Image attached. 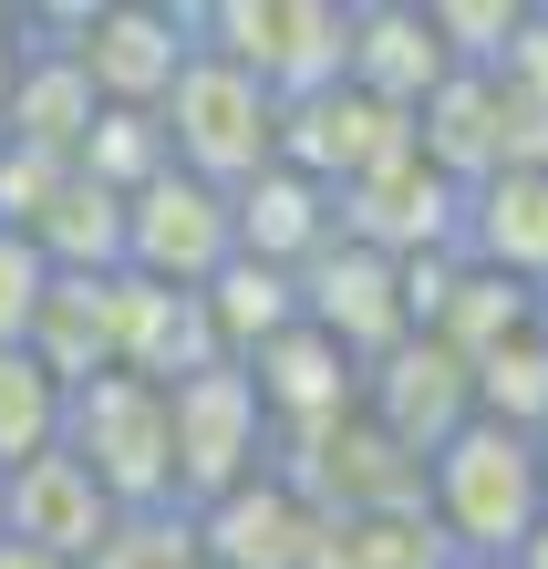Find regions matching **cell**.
<instances>
[{
  "label": "cell",
  "instance_id": "obj_24",
  "mask_svg": "<svg viewBox=\"0 0 548 569\" xmlns=\"http://www.w3.org/2000/svg\"><path fill=\"white\" fill-rule=\"evenodd\" d=\"M518 11L528 0H425V31L456 73H497V52L518 42Z\"/></svg>",
  "mask_w": 548,
  "mask_h": 569
},
{
  "label": "cell",
  "instance_id": "obj_14",
  "mask_svg": "<svg viewBox=\"0 0 548 569\" xmlns=\"http://www.w3.org/2000/svg\"><path fill=\"white\" fill-rule=\"evenodd\" d=\"M362 415L393 435V446H415V456H435L445 435H456L476 405H466V362L435 342V331H403V342L383 352V362H362Z\"/></svg>",
  "mask_w": 548,
  "mask_h": 569
},
{
  "label": "cell",
  "instance_id": "obj_1",
  "mask_svg": "<svg viewBox=\"0 0 548 569\" xmlns=\"http://www.w3.org/2000/svg\"><path fill=\"white\" fill-rule=\"evenodd\" d=\"M425 518H435L445 559L507 569V549L548 518V497H538V435H507L487 415H466L425 456Z\"/></svg>",
  "mask_w": 548,
  "mask_h": 569
},
{
  "label": "cell",
  "instance_id": "obj_5",
  "mask_svg": "<svg viewBox=\"0 0 548 569\" xmlns=\"http://www.w3.org/2000/svg\"><path fill=\"white\" fill-rule=\"evenodd\" d=\"M166 466H177V508H208V497L249 487L269 466V425H259V393L238 362L166 383Z\"/></svg>",
  "mask_w": 548,
  "mask_h": 569
},
{
  "label": "cell",
  "instance_id": "obj_6",
  "mask_svg": "<svg viewBox=\"0 0 548 569\" xmlns=\"http://www.w3.org/2000/svg\"><path fill=\"white\" fill-rule=\"evenodd\" d=\"M73 73L93 83V104H114V114H156L166 104V83L187 73V52H197V11H156V0H83V21H73Z\"/></svg>",
  "mask_w": 548,
  "mask_h": 569
},
{
  "label": "cell",
  "instance_id": "obj_7",
  "mask_svg": "<svg viewBox=\"0 0 548 569\" xmlns=\"http://www.w3.org/2000/svg\"><path fill=\"white\" fill-rule=\"evenodd\" d=\"M238 259V228H228V187L166 166L124 197V280H156V290H208Z\"/></svg>",
  "mask_w": 548,
  "mask_h": 569
},
{
  "label": "cell",
  "instance_id": "obj_21",
  "mask_svg": "<svg viewBox=\"0 0 548 569\" xmlns=\"http://www.w3.org/2000/svg\"><path fill=\"white\" fill-rule=\"evenodd\" d=\"M197 311H208V331H218V362H249L259 342H280V331L300 321V290H290V270L228 259V270L197 290Z\"/></svg>",
  "mask_w": 548,
  "mask_h": 569
},
{
  "label": "cell",
  "instance_id": "obj_10",
  "mask_svg": "<svg viewBox=\"0 0 548 569\" xmlns=\"http://www.w3.org/2000/svg\"><path fill=\"white\" fill-rule=\"evenodd\" d=\"M403 146H415V114H393V104H372V93L352 83H321V93H300V104H280V166H300L311 187H362L372 166H393Z\"/></svg>",
  "mask_w": 548,
  "mask_h": 569
},
{
  "label": "cell",
  "instance_id": "obj_27",
  "mask_svg": "<svg viewBox=\"0 0 548 569\" xmlns=\"http://www.w3.org/2000/svg\"><path fill=\"white\" fill-rule=\"evenodd\" d=\"M497 83H507V104L548 114V0H528V11H518V42L497 52Z\"/></svg>",
  "mask_w": 548,
  "mask_h": 569
},
{
  "label": "cell",
  "instance_id": "obj_3",
  "mask_svg": "<svg viewBox=\"0 0 548 569\" xmlns=\"http://www.w3.org/2000/svg\"><path fill=\"white\" fill-rule=\"evenodd\" d=\"M166 156L187 166V177H208V187H249L269 156H280V104H269V83H249L238 62L218 52H187V73L166 83Z\"/></svg>",
  "mask_w": 548,
  "mask_h": 569
},
{
  "label": "cell",
  "instance_id": "obj_22",
  "mask_svg": "<svg viewBox=\"0 0 548 569\" xmlns=\"http://www.w3.org/2000/svg\"><path fill=\"white\" fill-rule=\"evenodd\" d=\"M62 446V383L31 362L21 342H0V477Z\"/></svg>",
  "mask_w": 548,
  "mask_h": 569
},
{
  "label": "cell",
  "instance_id": "obj_11",
  "mask_svg": "<svg viewBox=\"0 0 548 569\" xmlns=\"http://www.w3.org/2000/svg\"><path fill=\"white\" fill-rule=\"evenodd\" d=\"M331 218H341V239H362V249H383V259H435V249H456L466 187H456V177H435V166L403 146L393 166H372L362 187H341V197H331Z\"/></svg>",
  "mask_w": 548,
  "mask_h": 569
},
{
  "label": "cell",
  "instance_id": "obj_25",
  "mask_svg": "<svg viewBox=\"0 0 548 569\" xmlns=\"http://www.w3.org/2000/svg\"><path fill=\"white\" fill-rule=\"evenodd\" d=\"M83 569H208V559H197L187 508H124V518L104 528V549H93Z\"/></svg>",
  "mask_w": 548,
  "mask_h": 569
},
{
  "label": "cell",
  "instance_id": "obj_13",
  "mask_svg": "<svg viewBox=\"0 0 548 569\" xmlns=\"http://www.w3.org/2000/svg\"><path fill=\"white\" fill-rule=\"evenodd\" d=\"M114 518H124V508H114V497L93 487L62 446L0 477V539L42 549V559H62V569H83L93 549H104V528H114Z\"/></svg>",
  "mask_w": 548,
  "mask_h": 569
},
{
  "label": "cell",
  "instance_id": "obj_2",
  "mask_svg": "<svg viewBox=\"0 0 548 569\" xmlns=\"http://www.w3.org/2000/svg\"><path fill=\"white\" fill-rule=\"evenodd\" d=\"M62 456L83 466L114 508H177V466H166V383L93 373L62 393Z\"/></svg>",
  "mask_w": 548,
  "mask_h": 569
},
{
  "label": "cell",
  "instance_id": "obj_17",
  "mask_svg": "<svg viewBox=\"0 0 548 569\" xmlns=\"http://www.w3.org/2000/svg\"><path fill=\"white\" fill-rule=\"evenodd\" d=\"M228 228H238V259H259V270H300V259H321L341 239L331 218V187H311L300 166L269 156L249 187H228Z\"/></svg>",
  "mask_w": 548,
  "mask_h": 569
},
{
  "label": "cell",
  "instance_id": "obj_31",
  "mask_svg": "<svg viewBox=\"0 0 548 569\" xmlns=\"http://www.w3.org/2000/svg\"><path fill=\"white\" fill-rule=\"evenodd\" d=\"M538 497H548V435H538Z\"/></svg>",
  "mask_w": 548,
  "mask_h": 569
},
{
  "label": "cell",
  "instance_id": "obj_30",
  "mask_svg": "<svg viewBox=\"0 0 548 569\" xmlns=\"http://www.w3.org/2000/svg\"><path fill=\"white\" fill-rule=\"evenodd\" d=\"M0 569H62V559H42V549H21V539H0Z\"/></svg>",
  "mask_w": 548,
  "mask_h": 569
},
{
  "label": "cell",
  "instance_id": "obj_8",
  "mask_svg": "<svg viewBox=\"0 0 548 569\" xmlns=\"http://www.w3.org/2000/svg\"><path fill=\"white\" fill-rule=\"evenodd\" d=\"M290 290H300V321H311L331 352H352V373L383 362L403 331H415V321H403V270L383 249H362V239H331L321 259H300Z\"/></svg>",
  "mask_w": 548,
  "mask_h": 569
},
{
  "label": "cell",
  "instance_id": "obj_32",
  "mask_svg": "<svg viewBox=\"0 0 548 569\" xmlns=\"http://www.w3.org/2000/svg\"><path fill=\"white\" fill-rule=\"evenodd\" d=\"M456 569H476V559H456Z\"/></svg>",
  "mask_w": 548,
  "mask_h": 569
},
{
  "label": "cell",
  "instance_id": "obj_18",
  "mask_svg": "<svg viewBox=\"0 0 548 569\" xmlns=\"http://www.w3.org/2000/svg\"><path fill=\"white\" fill-rule=\"evenodd\" d=\"M218 362V331L197 311V290H156V280H124L114 270V373L134 383H187Z\"/></svg>",
  "mask_w": 548,
  "mask_h": 569
},
{
  "label": "cell",
  "instance_id": "obj_28",
  "mask_svg": "<svg viewBox=\"0 0 548 569\" xmlns=\"http://www.w3.org/2000/svg\"><path fill=\"white\" fill-rule=\"evenodd\" d=\"M11 73H21V11L0 0V104H11Z\"/></svg>",
  "mask_w": 548,
  "mask_h": 569
},
{
  "label": "cell",
  "instance_id": "obj_29",
  "mask_svg": "<svg viewBox=\"0 0 548 569\" xmlns=\"http://www.w3.org/2000/svg\"><path fill=\"white\" fill-rule=\"evenodd\" d=\"M507 569H548V518L528 528V539H518V549H507Z\"/></svg>",
  "mask_w": 548,
  "mask_h": 569
},
{
  "label": "cell",
  "instance_id": "obj_4",
  "mask_svg": "<svg viewBox=\"0 0 548 569\" xmlns=\"http://www.w3.org/2000/svg\"><path fill=\"white\" fill-rule=\"evenodd\" d=\"M341 21L352 0H197V52L269 83V104H300L341 83Z\"/></svg>",
  "mask_w": 548,
  "mask_h": 569
},
{
  "label": "cell",
  "instance_id": "obj_26",
  "mask_svg": "<svg viewBox=\"0 0 548 569\" xmlns=\"http://www.w3.org/2000/svg\"><path fill=\"white\" fill-rule=\"evenodd\" d=\"M42 290H52L42 249L0 228V342H31V311H42Z\"/></svg>",
  "mask_w": 548,
  "mask_h": 569
},
{
  "label": "cell",
  "instance_id": "obj_19",
  "mask_svg": "<svg viewBox=\"0 0 548 569\" xmlns=\"http://www.w3.org/2000/svg\"><path fill=\"white\" fill-rule=\"evenodd\" d=\"M93 114H104V104H93V83L73 73V52L21 31V73H11V104H0V146H31V156L73 166L83 136H93Z\"/></svg>",
  "mask_w": 548,
  "mask_h": 569
},
{
  "label": "cell",
  "instance_id": "obj_20",
  "mask_svg": "<svg viewBox=\"0 0 548 569\" xmlns=\"http://www.w3.org/2000/svg\"><path fill=\"white\" fill-rule=\"evenodd\" d=\"M466 405L487 425H507V435H548V311L466 362Z\"/></svg>",
  "mask_w": 548,
  "mask_h": 569
},
{
  "label": "cell",
  "instance_id": "obj_12",
  "mask_svg": "<svg viewBox=\"0 0 548 569\" xmlns=\"http://www.w3.org/2000/svg\"><path fill=\"white\" fill-rule=\"evenodd\" d=\"M187 528H197V559H208V569H311L321 508L280 477V466H259L249 487H228V497H208V508H187Z\"/></svg>",
  "mask_w": 548,
  "mask_h": 569
},
{
  "label": "cell",
  "instance_id": "obj_9",
  "mask_svg": "<svg viewBox=\"0 0 548 569\" xmlns=\"http://www.w3.org/2000/svg\"><path fill=\"white\" fill-rule=\"evenodd\" d=\"M238 373H249V393H259L269 456H290V446H311V435H331L341 415H362V373H352V352H331L311 321H290L280 342H259Z\"/></svg>",
  "mask_w": 548,
  "mask_h": 569
},
{
  "label": "cell",
  "instance_id": "obj_23",
  "mask_svg": "<svg viewBox=\"0 0 548 569\" xmlns=\"http://www.w3.org/2000/svg\"><path fill=\"white\" fill-rule=\"evenodd\" d=\"M73 166H83L93 187L134 197L146 177H166L177 156H166V124H156V114H114V104H104V114H93V136H83V156H73Z\"/></svg>",
  "mask_w": 548,
  "mask_h": 569
},
{
  "label": "cell",
  "instance_id": "obj_15",
  "mask_svg": "<svg viewBox=\"0 0 548 569\" xmlns=\"http://www.w3.org/2000/svg\"><path fill=\"white\" fill-rule=\"evenodd\" d=\"M456 259L466 270H497L548 300V166H497V177L466 187L456 218Z\"/></svg>",
  "mask_w": 548,
  "mask_h": 569
},
{
  "label": "cell",
  "instance_id": "obj_16",
  "mask_svg": "<svg viewBox=\"0 0 548 569\" xmlns=\"http://www.w3.org/2000/svg\"><path fill=\"white\" fill-rule=\"evenodd\" d=\"M445 73H456V62L435 52L425 0H352V21H341V83H352V93H372V104H393V114H415Z\"/></svg>",
  "mask_w": 548,
  "mask_h": 569
}]
</instances>
